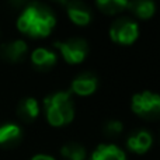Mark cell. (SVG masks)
Instances as JSON below:
<instances>
[{
  "mask_svg": "<svg viewBox=\"0 0 160 160\" xmlns=\"http://www.w3.org/2000/svg\"><path fill=\"white\" fill-rule=\"evenodd\" d=\"M90 160H127L124 150L115 145H100L93 153Z\"/></svg>",
  "mask_w": 160,
  "mask_h": 160,
  "instance_id": "cell-11",
  "label": "cell"
},
{
  "mask_svg": "<svg viewBox=\"0 0 160 160\" xmlns=\"http://www.w3.org/2000/svg\"><path fill=\"white\" fill-rule=\"evenodd\" d=\"M27 51L28 47L22 39H14V41L3 44L0 47V56L6 61L11 62V63H16V62H20L24 59Z\"/></svg>",
  "mask_w": 160,
  "mask_h": 160,
  "instance_id": "cell-6",
  "label": "cell"
},
{
  "mask_svg": "<svg viewBox=\"0 0 160 160\" xmlns=\"http://www.w3.org/2000/svg\"><path fill=\"white\" fill-rule=\"evenodd\" d=\"M17 114L24 122H32L34 119H37L39 114L38 101L32 97L21 100L18 102V107H17Z\"/></svg>",
  "mask_w": 160,
  "mask_h": 160,
  "instance_id": "cell-12",
  "label": "cell"
},
{
  "mask_svg": "<svg viewBox=\"0 0 160 160\" xmlns=\"http://www.w3.org/2000/svg\"><path fill=\"white\" fill-rule=\"evenodd\" d=\"M56 24L53 13L41 3H31L17 20V28L31 38H45Z\"/></svg>",
  "mask_w": 160,
  "mask_h": 160,
  "instance_id": "cell-1",
  "label": "cell"
},
{
  "mask_svg": "<svg viewBox=\"0 0 160 160\" xmlns=\"http://www.w3.org/2000/svg\"><path fill=\"white\" fill-rule=\"evenodd\" d=\"M55 47L61 51L63 59L70 65L82 63L88 53V45L82 38H70L63 42H56Z\"/></svg>",
  "mask_w": 160,
  "mask_h": 160,
  "instance_id": "cell-5",
  "label": "cell"
},
{
  "mask_svg": "<svg viewBox=\"0 0 160 160\" xmlns=\"http://www.w3.org/2000/svg\"><path fill=\"white\" fill-rule=\"evenodd\" d=\"M96 6L104 14L112 16V14L119 13L125 8H129V2H127V0H98Z\"/></svg>",
  "mask_w": 160,
  "mask_h": 160,
  "instance_id": "cell-15",
  "label": "cell"
},
{
  "mask_svg": "<svg viewBox=\"0 0 160 160\" xmlns=\"http://www.w3.org/2000/svg\"><path fill=\"white\" fill-rule=\"evenodd\" d=\"M21 128L16 124H3L0 125V145L11 146L21 139Z\"/></svg>",
  "mask_w": 160,
  "mask_h": 160,
  "instance_id": "cell-13",
  "label": "cell"
},
{
  "mask_svg": "<svg viewBox=\"0 0 160 160\" xmlns=\"http://www.w3.org/2000/svg\"><path fill=\"white\" fill-rule=\"evenodd\" d=\"M132 111L145 119H160V96L152 91H142L132 97Z\"/></svg>",
  "mask_w": 160,
  "mask_h": 160,
  "instance_id": "cell-3",
  "label": "cell"
},
{
  "mask_svg": "<svg viewBox=\"0 0 160 160\" xmlns=\"http://www.w3.org/2000/svg\"><path fill=\"white\" fill-rule=\"evenodd\" d=\"M152 142H153V139H152L150 132H148L145 129H139L128 138L127 146L132 152L138 153V155H143V153H146L152 148Z\"/></svg>",
  "mask_w": 160,
  "mask_h": 160,
  "instance_id": "cell-8",
  "label": "cell"
},
{
  "mask_svg": "<svg viewBox=\"0 0 160 160\" xmlns=\"http://www.w3.org/2000/svg\"><path fill=\"white\" fill-rule=\"evenodd\" d=\"M61 153L66 160H84L86 159V149L83 145L76 143V142H70L62 146Z\"/></svg>",
  "mask_w": 160,
  "mask_h": 160,
  "instance_id": "cell-16",
  "label": "cell"
},
{
  "mask_svg": "<svg viewBox=\"0 0 160 160\" xmlns=\"http://www.w3.org/2000/svg\"><path fill=\"white\" fill-rule=\"evenodd\" d=\"M129 8L136 17L142 20H148L155 14L156 4L150 0H139V2H129Z\"/></svg>",
  "mask_w": 160,
  "mask_h": 160,
  "instance_id": "cell-14",
  "label": "cell"
},
{
  "mask_svg": "<svg viewBox=\"0 0 160 160\" xmlns=\"http://www.w3.org/2000/svg\"><path fill=\"white\" fill-rule=\"evenodd\" d=\"M31 62L35 68L41 70H49L55 66L56 55L55 52L47 49V48H37L31 53Z\"/></svg>",
  "mask_w": 160,
  "mask_h": 160,
  "instance_id": "cell-10",
  "label": "cell"
},
{
  "mask_svg": "<svg viewBox=\"0 0 160 160\" xmlns=\"http://www.w3.org/2000/svg\"><path fill=\"white\" fill-rule=\"evenodd\" d=\"M68 6L66 11L70 21L78 25H87L91 21V11L84 3L82 2H69L65 3Z\"/></svg>",
  "mask_w": 160,
  "mask_h": 160,
  "instance_id": "cell-9",
  "label": "cell"
},
{
  "mask_svg": "<svg viewBox=\"0 0 160 160\" xmlns=\"http://www.w3.org/2000/svg\"><path fill=\"white\" fill-rule=\"evenodd\" d=\"M122 129H124V125H122L121 121H108L104 125V132L111 138L119 135L122 132Z\"/></svg>",
  "mask_w": 160,
  "mask_h": 160,
  "instance_id": "cell-17",
  "label": "cell"
},
{
  "mask_svg": "<svg viewBox=\"0 0 160 160\" xmlns=\"http://www.w3.org/2000/svg\"><path fill=\"white\" fill-rule=\"evenodd\" d=\"M97 88V78L93 73L84 72L82 75H79L78 78L72 82L70 86V93H75L78 96H90L96 91Z\"/></svg>",
  "mask_w": 160,
  "mask_h": 160,
  "instance_id": "cell-7",
  "label": "cell"
},
{
  "mask_svg": "<svg viewBox=\"0 0 160 160\" xmlns=\"http://www.w3.org/2000/svg\"><path fill=\"white\" fill-rule=\"evenodd\" d=\"M70 94V91H58L49 94L44 100L47 119L52 127H63L72 122L75 117V107Z\"/></svg>",
  "mask_w": 160,
  "mask_h": 160,
  "instance_id": "cell-2",
  "label": "cell"
},
{
  "mask_svg": "<svg viewBox=\"0 0 160 160\" xmlns=\"http://www.w3.org/2000/svg\"><path fill=\"white\" fill-rule=\"evenodd\" d=\"M139 35V27L133 20L121 17L115 20L110 27V37L114 42L121 45H131Z\"/></svg>",
  "mask_w": 160,
  "mask_h": 160,
  "instance_id": "cell-4",
  "label": "cell"
},
{
  "mask_svg": "<svg viewBox=\"0 0 160 160\" xmlns=\"http://www.w3.org/2000/svg\"><path fill=\"white\" fill-rule=\"evenodd\" d=\"M31 160H55V159H53L52 156H49V155H42V153H39V155L32 156Z\"/></svg>",
  "mask_w": 160,
  "mask_h": 160,
  "instance_id": "cell-18",
  "label": "cell"
}]
</instances>
